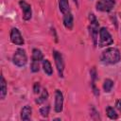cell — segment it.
Returning <instances> with one entry per match:
<instances>
[{
    "label": "cell",
    "mask_w": 121,
    "mask_h": 121,
    "mask_svg": "<svg viewBox=\"0 0 121 121\" xmlns=\"http://www.w3.org/2000/svg\"><path fill=\"white\" fill-rule=\"evenodd\" d=\"M121 59L120 52L117 48L110 47L104 50L101 54V60L106 64H114L117 63Z\"/></svg>",
    "instance_id": "cell-1"
},
{
    "label": "cell",
    "mask_w": 121,
    "mask_h": 121,
    "mask_svg": "<svg viewBox=\"0 0 121 121\" xmlns=\"http://www.w3.org/2000/svg\"><path fill=\"white\" fill-rule=\"evenodd\" d=\"M89 21H90V26H89L90 34L94 42V44L95 45L97 41V33H98V22L93 13L89 14Z\"/></svg>",
    "instance_id": "cell-2"
},
{
    "label": "cell",
    "mask_w": 121,
    "mask_h": 121,
    "mask_svg": "<svg viewBox=\"0 0 121 121\" xmlns=\"http://www.w3.org/2000/svg\"><path fill=\"white\" fill-rule=\"evenodd\" d=\"M113 43V40L110 34V32L108 31L107 28L105 27H101L99 30V42H98V45L100 47L106 46V45H110Z\"/></svg>",
    "instance_id": "cell-3"
},
{
    "label": "cell",
    "mask_w": 121,
    "mask_h": 121,
    "mask_svg": "<svg viewBox=\"0 0 121 121\" xmlns=\"http://www.w3.org/2000/svg\"><path fill=\"white\" fill-rule=\"evenodd\" d=\"M43 53L39 49H33L32 50V62H31V71L32 72H38L40 69V62L43 60Z\"/></svg>",
    "instance_id": "cell-4"
},
{
    "label": "cell",
    "mask_w": 121,
    "mask_h": 121,
    "mask_svg": "<svg viewBox=\"0 0 121 121\" xmlns=\"http://www.w3.org/2000/svg\"><path fill=\"white\" fill-rule=\"evenodd\" d=\"M12 60H13V63L19 67H22L24 66L26 63V60H27V58H26V51L22 48H18L14 55H13V58H12Z\"/></svg>",
    "instance_id": "cell-5"
},
{
    "label": "cell",
    "mask_w": 121,
    "mask_h": 121,
    "mask_svg": "<svg viewBox=\"0 0 121 121\" xmlns=\"http://www.w3.org/2000/svg\"><path fill=\"white\" fill-rule=\"evenodd\" d=\"M53 57H54V60H55V63H56V67H57L59 76L60 78H62L63 77V71H64V62H63L62 56L60 52L53 51Z\"/></svg>",
    "instance_id": "cell-6"
},
{
    "label": "cell",
    "mask_w": 121,
    "mask_h": 121,
    "mask_svg": "<svg viewBox=\"0 0 121 121\" xmlns=\"http://www.w3.org/2000/svg\"><path fill=\"white\" fill-rule=\"evenodd\" d=\"M115 1L114 0H98L96 3V9L99 11H111L114 7Z\"/></svg>",
    "instance_id": "cell-7"
},
{
    "label": "cell",
    "mask_w": 121,
    "mask_h": 121,
    "mask_svg": "<svg viewBox=\"0 0 121 121\" xmlns=\"http://www.w3.org/2000/svg\"><path fill=\"white\" fill-rule=\"evenodd\" d=\"M19 5H20V7H21V9L23 10V19L26 20V21L29 20L31 18V15H32L31 6L28 3H26V1H24V0H21L19 2Z\"/></svg>",
    "instance_id": "cell-8"
},
{
    "label": "cell",
    "mask_w": 121,
    "mask_h": 121,
    "mask_svg": "<svg viewBox=\"0 0 121 121\" xmlns=\"http://www.w3.org/2000/svg\"><path fill=\"white\" fill-rule=\"evenodd\" d=\"M10 41L14 44H17V45L24 44V39H23L20 31L15 27H13L10 31Z\"/></svg>",
    "instance_id": "cell-9"
},
{
    "label": "cell",
    "mask_w": 121,
    "mask_h": 121,
    "mask_svg": "<svg viewBox=\"0 0 121 121\" xmlns=\"http://www.w3.org/2000/svg\"><path fill=\"white\" fill-rule=\"evenodd\" d=\"M63 108V95L60 90L55 92V112H60Z\"/></svg>",
    "instance_id": "cell-10"
},
{
    "label": "cell",
    "mask_w": 121,
    "mask_h": 121,
    "mask_svg": "<svg viewBox=\"0 0 121 121\" xmlns=\"http://www.w3.org/2000/svg\"><path fill=\"white\" fill-rule=\"evenodd\" d=\"M63 25L67 29H72L73 27V15L71 14V12H67L64 14L63 17Z\"/></svg>",
    "instance_id": "cell-11"
},
{
    "label": "cell",
    "mask_w": 121,
    "mask_h": 121,
    "mask_svg": "<svg viewBox=\"0 0 121 121\" xmlns=\"http://www.w3.org/2000/svg\"><path fill=\"white\" fill-rule=\"evenodd\" d=\"M31 116V108L29 106H25L21 111V119L29 120Z\"/></svg>",
    "instance_id": "cell-12"
},
{
    "label": "cell",
    "mask_w": 121,
    "mask_h": 121,
    "mask_svg": "<svg viewBox=\"0 0 121 121\" xmlns=\"http://www.w3.org/2000/svg\"><path fill=\"white\" fill-rule=\"evenodd\" d=\"M7 95V83L3 76H1V83H0V97L4 99Z\"/></svg>",
    "instance_id": "cell-13"
},
{
    "label": "cell",
    "mask_w": 121,
    "mask_h": 121,
    "mask_svg": "<svg viewBox=\"0 0 121 121\" xmlns=\"http://www.w3.org/2000/svg\"><path fill=\"white\" fill-rule=\"evenodd\" d=\"M59 8H60V10L63 14L69 12V4H68V0H59Z\"/></svg>",
    "instance_id": "cell-14"
},
{
    "label": "cell",
    "mask_w": 121,
    "mask_h": 121,
    "mask_svg": "<svg viewBox=\"0 0 121 121\" xmlns=\"http://www.w3.org/2000/svg\"><path fill=\"white\" fill-rule=\"evenodd\" d=\"M43 68L45 74H47L48 76H51L53 73V69L51 66V63L49 62L48 60H43Z\"/></svg>",
    "instance_id": "cell-15"
},
{
    "label": "cell",
    "mask_w": 121,
    "mask_h": 121,
    "mask_svg": "<svg viewBox=\"0 0 121 121\" xmlns=\"http://www.w3.org/2000/svg\"><path fill=\"white\" fill-rule=\"evenodd\" d=\"M112 86H113V81L110 78H106L104 80V83H103V89L106 93H109L112 91Z\"/></svg>",
    "instance_id": "cell-16"
},
{
    "label": "cell",
    "mask_w": 121,
    "mask_h": 121,
    "mask_svg": "<svg viewBox=\"0 0 121 121\" xmlns=\"http://www.w3.org/2000/svg\"><path fill=\"white\" fill-rule=\"evenodd\" d=\"M47 97H48V93H47V91H46L45 89H43V90H42L41 95L36 99V103L42 104L43 101H45V100L47 99Z\"/></svg>",
    "instance_id": "cell-17"
},
{
    "label": "cell",
    "mask_w": 121,
    "mask_h": 121,
    "mask_svg": "<svg viewBox=\"0 0 121 121\" xmlns=\"http://www.w3.org/2000/svg\"><path fill=\"white\" fill-rule=\"evenodd\" d=\"M106 112H107V115H108L111 119H117V117H118L116 112H115L114 109L112 108V107H107V109H106Z\"/></svg>",
    "instance_id": "cell-18"
},
{
    "label": "cell",
    "mask_w": 121,
    "mask_h": 121,
    "mask_svg": "<svg viewBox=\"0 0 121 121\" xmlns=\"http://www.w3.org/2000/svg\"><path fill=\"white\" fill-rule=\"evenodd\" d=\"M40 113H41L42 116L47 117V115H48V113H49V107H48V106H44V107L41 108V109H40Z\"/></svg>",
    "instance_id": "cell-19"
},
{
    "label": "cell",
    "mask_w": 121,
    "mask_h": 121,
    "mask_svg": "<svg viewBox=\"0 0 121 121\" xmlns=\"http://www.w3.org/2000/svg\"><path fill=\"white\" fill-rule=\"evenodd\" d=\"M41 87H40V83L39 82H36V83H34V86H33V91H34V93L35 94H39L41 91Z\"/></svg>",
    "instance_id": "cell-20"
},
{
    "label": "cell",
    "mask_w": 121,
    "mask_h": 121,
    "mask_svg": "<svg viewBox=\"0 0 121 121\" xmlns=\"http://www.w3.org/2000/svg\"><path fill=\"white\" fill-rule=\"evenodd\" d=\"M116 107H117V109H118V110L120 111V112H121V99L116 102Z\"/></svg>",
    "instance_id": "cell-21"
},
{
    "label": "cell",
    "mask_w": 121,
    "mask_h": 121,
    "mask_svg": "<svg viewBox=\"0 0 121 121\" xmlns=\"http://www.w3.org/2000/svg\"><path fill=\"white\" fill-rule=\"evenodd\" d=\"M74 2H75V3L77 4V5H78V0H74Z\"/></svg>",
    "instance_id": "cell-22"
},
{
    "label": "cell",
    "mask_w": 121,
    "mask_h": 121,
    "mask_svg": "<svg viewBox=\"0 0 121 121\" xmlns=\"http://www.w3.org/2000/svg\"><path fill=\"white\" fill-rule=\"evenodd\" d=\"M120 16H121V13H120Z\"/></svg>",
    "instance_id": "cell-23"
}]
</instances>
